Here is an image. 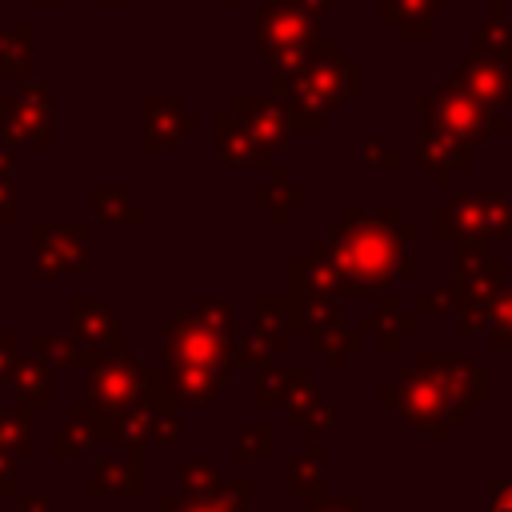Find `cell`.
<instances>
[{"mask_svg": "<svg viewBox=\"0 0 512 512\" xmlns=\"http://www.w3.org/2000/svg\"><path fill=\"white\" fill-rule=\"evenodd\" d=\"M340 292L388 296L400 276L416 272V228L400 220L392 204H348L328 236Z\"/></svg>", "mask_w": 512, "mask_h": 512, "instance_id": "cell-1", "label": "cell"}, {"mask_svg": "<svg viewBox=\"0 0 512 512\" xmlns=\"http://www.w3.org/2000/svg\"><path fill=\"white\" fill-rule=\"evenodd\" d=\"M484 372L468 360H444L420 352L412 368L396 376V388H380V404H396L400 416L436 440H448L460 420H468L472 400L484 396Z\"/></svg>", "mask_w": 512, "mask_h": 512, "instance_id": "cell-2", "label": "cell"}, {"mask_svg": "<svg viewBox=\"0 0 512 512\" xmlns=\"http://www.w3.org/2000/svg\"><path fill=\"white\" fill-rule=\"evenodd\" d=\"M360 92V60L336 40H320L300 64L272 68V96L284 100L292 132H324L328 116Z\"/></svg>", "mask_w": 512, "mask_h": 512, "instance_id": "cell-3", "label": "cell"}, {"mask_svg": "<svg viewBox=\"0 0 512 512\" xmlns=\"http://www.w3.org/2000/svg\"><path fill=\"white\" fill-rule=\"evenodd\" d=\"M228 352L232 340H224L220 332H212L196 312H176L164 324V376L172 384V392L180 396V404H212L228 380Z\"/></svg>", "mask_w": 512, "mask_h": 512, "instance_id": "cell-4", "label": "cell"}, {"mask_svg": "<svg viewBox=\"0 0 512 512\" xmlns=\"http://www.w3.org/2000/svg\"><path fill=\"white\" fill-rule=\"evenodd\" d=\"M84 376H88V400L96 404V424H100V432H104L108 420L124 416L128 408H136V404H144V400H152V404H180V396L172 392L168 376H164L160 368H148L132 348H124V352L100 360V364H96L92 372H84Z\"/></svg>", "mask_w": 512, "mask_h": 512, "instance_id": "cell-5", "label": "cell"}, {"mask_svg": "<svg viewBox=\"0 0 512 512\" xmlns=\"http://www.w3.org/2000/svg\"><path fill=\"white\" fill-rule=\"evenodd\" d=\"M324 40V12L312 0H264L252 16L256 56L272 68L300 64Z\"/></svg>", "mask_w": 512, "mask_h": 512, "instance_id": "cell-6", "label": "cell"}, {"mask_svg": "<svg viewBox=\"0 0 512 512\" xmlns=\"http://www.w3.org/2000/svg\"><path fill=\"white\" fill-rule=\"evenodd\" d=\"M420 124L452 136L464 148H476L484 136L504 128V116H500V108H488L476 92H468L464 80L452 72L440 88L420 96Z\"/></svg>", "mask_w": 512, "mask_h": 512, "instance_id": "cell-7", "label": "cell"}, {"mask_svg": "<svg viewBox=\"0 0 512 512\" xmlns=\"http://www.w3.org/2000/svg\"><path fill=\"white\" fill-rule=\"evenodd\" d=\"M0 144L16 152H52V84L48 80H20L16 92L0 100Z\"/></svg>", "mask_w": 512, "mask_h": 512, "instance_id": "cell-8", "label": "cell"}, {"mask_svg": "<svg viewBox=\"0 0 512 512\" xmlns=\"http://www.w3.org/2000/svg\"><path fill=\"white\" fill-rule=\"evenodd\" d=\"M512 232V204L488 188H472L448 200L436 212L440 240H472V236H508Z\"/></svg>", "mask_w": 512, "mask_h": 512, "instance_id": "cell-9", "label": "cell"}, {"mask_svg": "<svg viewBox=\"0 0 512 512\" xmlns=\"http://www.w3.org/2000/svg\"><path fill=\"white\" fill-rule=\"evenodd\" d=\"M36 240V272L44 280L52 276H80L92 264V248H88V224L80 220H40L32 228Z\"/></svg>", "mask_w": 512, "mask_h": 512, "instance_id": "cell-10", "label": "cell"}, {"mask_svg": "<svg viewBox=\"0 0 512 512\" xmlns=\"http://www.w3.org/2000/svg\"><path fill=\"white\" fill-rule=\"evenodd\" d=\"M196 112H188L184 104L148 92L140 104V144L148 152H172L188 132H196Z\"/></svg>", "mask_w": 512, "mask_h": 512, "instance_id": "cell-11", "label": "cell"}, {"mask_svg": "<svg viewBox=\"0 0 512 512\" xmlns=\"http://www.w3.org/2000/svg\"><path fill=\"white\" fill-rule=\"evenodd\" d=\"M68 332H72V336H80L84 344L100 348L104 356H116V352H124V348H128V344H124V332H120L116 312H112L104 300L84 296V292H76V296L68 300Z\"/></svg>", "mask_w": 512, "mask_h": 512, "instance_id": "cell-12", "label": "cell"}, {"mask_svg": "<svg viewBox=\"0 0 512 512\" xmlns=\"http://www.w3.org/2000/svg\"><path fill=\"white\" fill-rule=\"evenodd\" d=\"M212 144H216V160L220 164H244V168H256V172H268L272 168V152L252 136V128L244 124V116L236 108L216 112V120H212Z\"/></svg>", "mask_w": 512, "mask_h": 512, "instance_id": "cell-13", "label": "cell"}, {"mask_svg": "<svg viewBox=\"0 0 512 512\" xmlns=\"http://www.w3.org/2000/svg\"><path fill=\"white\" fill-rule=\"evenodd\" d=\"M88 492L92 496H108V500H124V496L136 500V496H144V444H124V460L100 456L92 464Z\"/></svg>", "mask_w": 512, "mask_h": 512, "instance_id": "cell-14", "label": "cell"}, {"mask_svg": "<svg viewBox=\"0 0 512 512\" xmlns=\"http://www.w3.org/2000/svg\"><path fill=\"white\" fill-rule=\"evenodd\" d=\"M232 108L244 116V124L252 128V136H256L268 152H276V148L288 144V136H292V120H288V108H284L280 96H272V92H268V96L236 92Z\"/></svg>", "mask_w": 512, "mask_h": 512, "instance_id": "cell-15", "label": "cell"}, {"mask_svg": "<svg viewBox=\"0 0 512 512\" xmlns=\"http://www.w3.org/2000/svg\"><path fill=\"white\" fill-rule=\"evenodd\" d=\"M456 76L464 80L468 92H476L488 108H504L512 100V60H500V56H484V52H472Z\"/></svg>", "mask_w": 512, "mask_h": 512, "instance_id": "cell-16", "label": "cell"}, {"mask_svg": "<svg viewBox=\"0 0 512 512\" xmlns=\"http://www.w3.org/2000/svg\"><path fill=\"white\" fill-rule=\"evenodd\" d=\"M180 488L188 496H212L228 504H248L252 500V480L248 476H220L208 460H188L180 468Z\"/></svg>", "mask_w": 512, "mask_h": 512, "instance_id": "cell-17", "label": "cell"}, {"mask_svg": "<svg viewBox=\"0 0 512 512\" xmlns=\"http://www.w3.org/2000/svg\"><path fill=\"white\" fill-rule=\"evenodd\" d=\"M56 364H48L36 348L32 352H20L16 364H12V376H8V388L16 392V400H28L36 408L52 404L56 400Z\"/></svg>", "mask_w": 512, "mask_h": 512, "instance_id": "cell-18", "label": "cell"}, {"mask_svg": "<svg viewBox=\"0 0 512 512\" xmlns=\"http://www.w3.org/2000/svg\"><path fill=\"white\" fill-rule=\"evenodd\" d=\"M36 76V24H0V80Z\"/></svg>", "mask_w": 512, "mask_h": 512, "instance_id": "cell-19", "label": "cell"}, {"mask_svg": "<svg viewBox=\"0 0 512 512\" xmlns=\"http://www.w3.org/2000/svg\"><path fill=\"white\" fill-rule=\"evenodd\" d=\"M416 156H420V164L436 176V184H452V176L472 164V148H464V144H456L452 136L432 132V128H420V152H416Z\"/></svg>", "mask_w": 512, "mask_h": 512, "instance_id": "cell-20", "label": "cell"}, {"mask_svg": "<svg viewBox=\"0 0 512 512\" xmlns=\"http://www.w3.org/2000/svg\"><path fill=\"white\" fill-rule=\"evenodd\" d=\"M32 348L48 360V364H56V368H76V372H92L100 360H108L100 348H92V344H84L80 336H64V332H36L32 336Z\"/></svg>", "mask_w": 512, "mask_h": 512, "instance_id": "cell-21", "label": "cell"}, {"mask_svg": "<svg viewBox=\"0 0 512 512\" xmlns=\"http://www.w3.org/2000/svg\"><path fill=\"white\" fill-rule=\"evenodd\" d=\"M252 332L272 348V352H284L292 344V300L288 296H256L252 300Z\"/></svg>", "mask_w": 512, "mask_h": 512, "instance_id": "cell-22", "label": "cell"}, {"mask_svg": "<svg viewBox=\"0 0 512 512\" xmlns=\"http://www.w3.org/2000/svg\"><path fill=\"white\" fill-rule=\"evenodd\" d=\"M96 440H100L96 404H92V400H84V404H76V408L64 416V424L56 428V440H52V456H56V460H72V456L88 452Z\"/></svg>", "mask_w": 512, "mask_h": 512, "instance_id": "cell-23", "label": "cell"}, {"mask_svg": "<svg viewBox=\"0 0 512 512\" xmlns=\"http://www.w3.org/2000/svg\"><path fill=\"white\" fill-rule=\"evenodd\" d=\"M304 200H308V188L296 184L288 168H268V180H264L260 188H252V204L268 208V216H272L276 224H284V220L292 216V208H300Z\"/></svg>", "mask_w": 512, "mask_h": 512, "instance_id": "cell-24", "label": "cell"}, {"mask_svg": "<svg viewBox=\"0 0 512 512\" xmlns=\"http://www.w3.org/2000/svg\"><path fill=\"white\" fill-rule=\"evenodd\" d=\"M0 444L16 460H32L36 456V404L16 400L12 408H0Z\"/></svg>", "mask_w": 512, "mask_h": 512, "instance_id": "cell-25", "label": "cell"}, {"mask_svg": "<svg viewBox=\"0 0 512 512\" xmlns=\"http://www.w3.org/2000/svg\"><path fill=\"white\" fill-rule=\"evenodd\" d=\"M308 384L304 368H260L252 372V400L264 408H288V400Z\"/></svg>", "mask_w": 512, "mask_h": 512, "instance_id": "cell-26", "label": "cell"}, {"mask_svg": "<svg viewBox=\"0 0 512 512\" xmlns=\"http://www.w3.org/2000/svg\"><path fill=\"white\" fill-rule=\"evenodd\" d=\"M432 4L436 0H380V20H388L400 40H432Z\"/></svg>", "mask_w": 512, "mask_h": 512, "instance_id": "cell-27", "label": "cell"}, {"mask_svg": "<svg viewBox=\"0 0 512 512\" xmlns=\"http://www.w3.org/2000/svg\"><path fill=\"white\" fill-rule=\"evenodd\" d=\"M360 328H364L368 336H376L380 348H392L404 332L416 328V320H412V316H400V304H396V296L388 292V296H380V308H372V312L360 316Z\"/></svg>", "mask_w": 512, "mask_h": 512, "instance_id": "cell-28", "label": "cell"}, {"mask_svg": "<svg viewBox=\"0 0 512 512\" xmlns=\"http://www.w3.org/2000/svg\"><path fill=\"white\" fill-rule=\"evenodd\" d=\"M88 204H92V216L100 224H140L144 220V204L128 200V192L112 188V184L88 188Z\"/></svg>", "mask_w": 512, "mask_h": 512, "instance_id": "cell-29", "label": "cell"}, {"mask_svg": "<svg viewBox=\"0 0 512 512\" xmlns=\"http://www.w3.org/2000/svg\"><path fill=\"white\" fill-rule=\"evenodd\" d=\"M288 416H292L300 428H308V432H324L328 424H336L340 408H336L316 384H304V388L288 400Z\"/></svg>", "mask_w": 512, "mask_h": 512, "instance_id": "cell-30", "label": "cell"}, {"mask_svg": "<svg viewBox=\"0 0 512 512\" xmlns=\"http://www.w3.org/2000/svg\"><path fill=\"white\" fill-rule=\"evenodd\" d=\"M232 456L236 460H268L272 456V424H240L232 436Z\"/></svg>", "mask_w": 512, "mask_h": 512, "instance_id": "cell-31", "label": "cell"}, {"mask_svg": "<svg viewBox=\"0 0 512 512\" xmlns=\"http://www.w3.org/2000/svg\"><path fill=\"white\" fill-rule=\"evenodd\" d=\"M272 348L252 332V336H236L232 340V352H228V368L232 372H260V368H268L272 364Z\"/></svg>", "mask_w": 512, "mask_h": 512, "instance_id": "cell-32", "label": "cell"}, {"mask_svg": "<svg viewBox=\"0 0 512 512\" xmlns=\"http://www.w3.org/2000/svg\"><path fill=\"white\" fill-rule=\"evenodd\" d=\"M320 468L324 464H316V460H292L288 464V492L308 500V504L324 500V472Z\"/></svg>", "mask_w": 512, "mask_h": 512, "instance_id": "cell-33", "label": "cell"}, {"mask_svg": "<svg viewBox=\"0 0 512 512\" xmlns=\"http://www.w3.org/2000/svg\"><path fill=\"white\" fill-rule=\"evenodd\" d=\"M196 316H200L212 332H220L224 340H236V328H232V300L200 296V300H196Z\"/></svg>", "mask_w": 512, "mask_h": 512, "instance_id": "cell-34", "label": "cell"}, {"mask_svg": "<svg viewBox=\"0 0 512 512\" xmlns=\"http://www.w3.org/2000/svg\"><path fill=\"white\" fill-rule=\"evenodd\" d=\"M488 320H492V348H508L512 344V284L492 300L488 308Z\"/></svg>", "mask_w": 512, "mask_h": 512, "instance_id": "cell-35", "label": "cell"}, {"mask_svg": "<svg viewBox=\"0 0 512 512\" xmlns=\"http://www.w3.org/2000/svg\"><path fill=\"white\" fill-rule=\"evenodd\" d=\"M160 512H248V504H224V500H212V496H164L160 500Z\"/></svg>", "mask_w": 512, "mask_h": 512, "instance_id": "cell-36", "label": "cell"}, {"mask_svg": "<svg viewBox=\"0 0 512 512\" xmlns=\"http://www.w3.org/2000/svg\"><path fill=\"white\" fill-rule=\"evenodd\" d=\"M12 164H16V148L0 144V224L16 220V184H12Z\"/></svg>", "mask_w": 512, "mask_h": 512, "instance_id": "cell-37", "label": "cell"}, {"mask_svg": "<svg viewBox=\"0 0 512 512\" xmlns=\"http://www.w3.org/2000/svg\"><path fill=\"white\" fill-rule=\"evenodd\" d=\"M360 156H364V164H376V168H396V160H400V156H396L392 148H384L376 136H364V140H360Z\"/></svg>", "mask_w": 512, "mask_h": 512, "instance_id": "cell-38", "label": "cell"}, {"mask_svg": "<svg viewBox=\"0 0 512 512\" xmlns=\"http://www.w3.org/2000/svg\"><path fill=\"white\" fill-rule=\"evenodd\" d=\"M16 492V456L0 444V496H12Z\"/></svg>", "mask_w": 512, "mask_h": 512, "instance_id": "cell-39", "label": "cell"}, {"mask_svg": "<svg viewBox=\"0 0 512 512\" xmlns=\"http://www.w3.org/2000/svg\"><path fill=\"white\" fill-rule=\"evenodd\" d=\"M16 336L12 332H0V380L8 384V376H12V364H16Z\"/></svg>", "mask_w": 512, "mask_h": 512, "instance_id": "cell-40", "label": "cell"}, {"mask_svg": "<svg viewBox=\"0 0 512 512\" xmlns=\"http://www.w3.org/2000/svg\"><path fill=\"white\" fill-rule=\"evenodd\" d=\"M312 512H364L360 496H332V500H316Z\"/></svg>", "mask_w": 512, "mask_h": 512, "instance_id": "cell-41", "label": "cell"}, {"mask_svg": "<svg viewBox=\"0 0 512 512\" xmlns=\"http://www.w3.org/2000/svg\"><path fill=\"white\" fill-rule=\"evenodd\" d=\"M492 512H512V480L492 484Z\"/></svg>", "mask_w": 512, "mask_h": 512, "instance_id": "cell-42", "label": "cell"}, {"mask_svg": "<svg viewBox=\"0 0 512 512\" xmlns=\"http://www.w3.org/2000/svg\"><path fill=\"white\" fill-rule=\"evenodd\" d=\"M16 512H52V500H48V492H32V496H20Z\"/></svg>", "mask_w": 512, "mask_h": 512, "instance_id": "cell-43", "label": "cell"}, {"mask_svg": "<svg viewBox=\"0 0 512 512\" xmlns=\"http://www.w3.org/2000/svg\"><path fill=\"white\" fill-rule=\"evenodd\" d=\"M88 4H96V8H116V4H124V0H88Z\"/></svg>", "mask_w": 512, "mask_h": 512, "instance_id": "cell-44", "label": "cell"}, {"mask_svg": "<svg viewBox=\"0 0 512 512\" xmlns=\"http://www.w3.org/2000/svg\"><path fill=\"white\" fill-rule=\"evenodd\" d=\"M36 4H40V8H64L68 0H36Z\"/></svg>", "mask_w": 512, "mask_h": 512, "instance_id": "cell-45", "label": "cell"}, {"mask_svg": "<svg viewBox=\"0 0 512 512\" xmlns=\"http://www.w3.org/2000/svg\"><path fill=\"white\" fill-rule=\"evenodd\" d=\"M228 4H264V0H228Z\"/></svg>", "mask_w": 512, "mask_h": 512, "instance_id": "cell-46", "label": "cell"}, {"mask_svg": "<svg viewBox=\"0 0 512 512\" xmlns=\"http://www.w3.org/2000/svg\"><path fill=\"white\" fill-rule=\"evenodd\" d=\"M508 244H512V232H508Z\"/></svg>", "mask_w": 512, "mask_h": 512, "instance_id": "cell-47", "label": "cell"}, {"mask_svg": "<svg viewBox=\"0 0 512 512\" xmlns=\"http://www.w3.org/2000/svg\"><path fill=\"white\" fill-rule=\"evenodd\" d=\"M436 4H448V0H436Z\"/></svg>", "mask_w": 512, "mask_h": 512, "instance_id": "cell-48", "label": "cell"}, {"mask_svg": "<svg viewBox=\"0 0 512 512\" xmlns=\"http://www.w3.org/2000/svg\"><path fill=\"white\" fill-rule=\"evenodd\" d=\"M0 100H4V92H0Z\"/></svg>", "mask_w": 512, "mask_h": 512, "instance_id": "cell-49", "label": "cell"}]
</instances>
